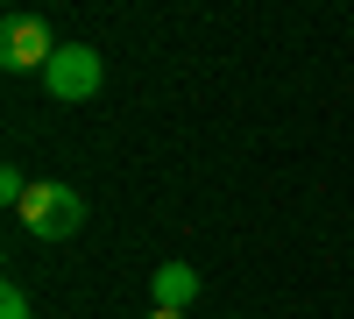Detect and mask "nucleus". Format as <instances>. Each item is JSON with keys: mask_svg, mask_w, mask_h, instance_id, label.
<instances>
[{"mask_svg": "<svg viewBox=\"0 0 354 319\" xmlns=\"http://www.w3.org/2000/svg\"><path fill=\"white\" fill-rule=\"evenodd\" d=\"M21 227L36 241H71L78 227H85V199L71 192V185H57V178H43V185H28V199H21Z\"/></svg>", "mask_w": 354, "mask_h": 319, "instance_id": "f257e3e1", "label": "nucleus"}, {"mask_svg": "<svg viewBox=\"0 0 354 319\" xmlns=\"http://www.w3.org/2000/svg\"><path fill=\"white\" fill-rule=\"evenodd\" d=\"M100 85H106V64H100V50H93V43H64V50L43 64V93H50V100H64V107L93 100Z\"/></svg>", "mask_w": 354, "mask_h": 319, "instance_id": "f03ea898", "label": "nucleus"}, {"mask_svg": "<svg viewBox=\"0 0 354 319\" xmlns=\"http://www.w3.org/2000/svg\"><path fill=\"white\" fill-rule=\"evenodd\" d=\"M57 50H64V43L50 36L43 15H8V21H0V64H8V71H43Z\"/></svg>", "mask_w": 354, "mask_h": 319, "instance_id": "7ed1b4c3", "label": "nucleus"}, {"mask_svg": "<svg viewBox=\"0 0 354 319\" xmlns=\"http://www.w3.org/2000/svg\"><path fill=\"white\" fill-rule=\"evenodd\" d=\"M149 298H156V305H170V312H185V305L198 298V270H192V263H156Z\"/></svg>", "mask_w": 354, "mask_h": 319, "instance_id": "20e7f679", "label": "nucleus"}, {"mask_svg": "<svg viewBox=\"0 0 354 319\" xmlns=\"http://www.w3.org/2000/svg\"><path fill=\"white\" fill-rule=\"evenodd\" d=\"M21 199H28V178L15 163H0V206H21Z\"/></svg>", "mask_w": 354, "mask_h": 319, "instance_id": "39448f33", "label": "nucleus"}, {"mask_svg": "<svg viewBox=\"0 0 354 319\" xmlns=\"http://www.w3.org/2000/svg\"><path fill=\"white\" fill-rule=\"evenodd\" d=\"M0 319H28V291H21V284L0 291Z\"/></svg>", "mask_w": 354, "mask_h": 319, "instance_id": "423d86ee", "label": "nucleus"}, {"mask_svg": "<svg viewBox=\"0 0 354 319\" xmlns=\"http://www.w3.org/2000/svg\"><path fill=\"white\" fill-rule=\"evenodd\" d=\"M149 319H185V312H170V305H156V312H149Z\"/></svg>", "mask_w": 354, "mask_h": 319, "instance_id": "0eeeda50", "label": "nucleus"}]
</instances>
